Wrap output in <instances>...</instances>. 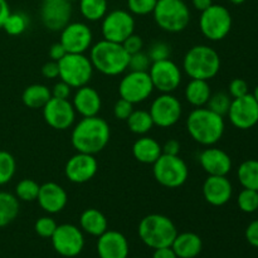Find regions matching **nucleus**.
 Segmentation results:
<instances>
[{
    "mask_svg": "<svg viewBox=\"0 0 258 258\" xmlns=\"http://www.w3.org/2000/svg\"><path fill=\"white\" fill-rule=\"evenodd\" d=\"M227 115L234 127L248 130L258 123V102L251 93L233 98Z\"/></svg>",
    "mask_w": 258,
    "mask_h": 258,
    "instance_id": "2eb2a0df",
    "label": "nucleus"
},
{
    "mask_svg": "<svg viewBox=\"0 0 258 258\" xmlns=\"http://www.w3.org/2000/svg\"><path fill=\"white\" fill-rule=\"evenodd\" d=\"M153 174L161 186L176 189L186 183L189 169L185 161L179 155L161 154L160 158L153 164Z\"/></svg>",
    "mask_w": 258,
    "mask_h": 258,
    "instance_id": "0eeeda50",
    "label": "nucleus"
},
{
    "mask_svg": "<svg viewBox=\"0 0 258 258\" xmlns=\"http://www.w3.org/2000/svg\"><path fill=\"white\" fill-rule=\"evenodd\" d=\"M153 15L158 27L168 33L183 32L190 23V10L184 0H158Z\"/></svg>",
    "mask_w": 258,
    "mask_h": 258,
    "instance_id": "423d86ee",
    "label": "nucleus"
},
{
    "mask_svg": "<svg viewBox=\"0 0 258 258\" xmlns=\"http://www.w3.org/2000/svg\"><path fill=\"white\" fill-rule=\"evenodd\" d=\"M38 204L48 214H57L66 208L68 203V194L62 185L48 181L40 185L38 194Z\"/></svg>",
    "mask_w": 258,
    "mask_h": 258,
    "instance_id": "aec40b11",
    "label": "nucleus"
},
{
    "mask_svg": "<svg viewBox=\"0 0 258 258\" xmlns=\"http://www.w3.org/2000/svg\"><path fill=\"white\" fill-rule=\"evenodd\" d=\"M10 13L12 12H10V7L7 0H0V28H3Z\"/></svg>",
    "mask_w": 258,
    "mask_h": 258,
    "instance_id": "864d4df0",
    "label": "nucleus"
},
{
    "mask_svg": "<svg viewBox=\"0 0 258 258\" xmlns=\"http://www.w3.org/2000/svg\"><path fill=\"white\" fill-rule=\"evenodd\" d=\"M163 154V148L160 143L150 136H145L138 139L133 145V155L139 163L151 164L153 165Z\"/></svg>",
    "mask_w": 258,
    "mask_h": 258,
    "instance_id": "a878e982",
    "label": "nucleus"
},
{
    "mask_svg": "<svg viewBox=\"0 0 258 258\" xmlns=\"http://www.w3.org/2000/svg\"><path fill=\"white\" fill-rule=\"evenodd\" d=\"M42 2H43V3H44V2H49V0H42Z\"/></svg>",
    "mask_w": 258,
    "mask_h": 258,
    "instance_id": "bf43d9fd",
    "label": "nucleus"
},
{
    "mask_svg": "<svg viewBox=\"0 0 258 258\" xmlns=\"http://www.w3.org/2000/svg\"><path fill=\"white\" fill-rule=\"evenodd\" d=\"M183 70L190 80L211 81L221 70V57L209 45H194L184 55Z\"/></svg>",
    "mask_w": 258,
    "mask_h": 258,
    "instance_id": "20e7f679",
    "label": "nucleus"
},
{
    "mask_svg": "<svg viewBox=\"0 0 258 258\" xmlns=\"http://www.w3.org/2000/svg\"><path fill=\"white\" fill-rule=\"evenodd\" d=\"M229 2H231L232 4H234V5H241V4H243L246 0H229Z\"/></svg>",
    "mask_w": 258,
    "mask_h": 258,
    "instance_id": "6e6d98bb",
    "label": "nucleus"
},
{
    "mask_svg": "<svg viewBox=\"0 0 258 258\" xmlns=\"http://www.w3.org/2000/svg\"><path fill=\"white\" fill-rule=\"evenodd\" d=\"M42 76L48 80H57L59 78V66L55 60H49L44 63L42 67Z\"/></svg>",
    "mask_w": 258,
    "mask_h": 258,
    "instance_id": "de8ad7c7",
    "label": "nucleus"
},
{
    "mask_svg": "<svg viewBox=\"0 0 258 258\" xmlns=\"http://www.w3.org/2000/svg\"><path fill=\"white\" fill-rule=\"evenodd\" d=\"M58 66L59 78L72 88H80L88 85L95 71L90 57L82 53H67L58 62Z\"/></svg>",
    "mask_w": 258,
    "mask_h": 258,
    "instance_id": "6e6552de",
    "label": "nucleus"
},
{
    "mask_svg": "<svg viewBox=\"0 0 258 258\" xmlns=\"http://www.w3.org/2000/svg\"><path fill=\"white\" fill-rule=\"evenodd\" d=\"M43 110V118L54 130L64 131L71 128L76 121V112L70 100L52 97L45 103Z\"/></svg>",
    "mask_w": 258,
    "mask_h": 258,
    "instance_id": "dca6fc26",
    "label": "nucleus"
},
{
    "mask_svg": "<svg viewBox=\"0 0 258 258\" xmlns=\"http://www.w3.org/2000/svg\"><path fill=\"white\" fill-rule=\"evenodd\" d=\"M158 0H127L128 12L133 15L145 17L153 14Z\"/></svg>",
    "mask_w": 258,
    "mask_h": 258,
    "instance_id": "58836bf2",
    "label": "nucleus"
},
{
    "mask_svg": "<svg viewBox=\"0 0 258 258\" xmlns=\"http://www.w3.org/2000/svg\"><path fill=\"white\" fill-rule=\"evenodd\" d=\"M233 194V186L227 176L208 175L203 183V197L208 204L222 207L228 203Z\"/></svg>",
    "mask_w": 258,
    "mask_h": 258,
    "instance_id": "412c9836",
    "label": "nucleus"
},
{
    "mask_svg": "<svg viewBox=\"0 0 258 258\" xmlns=\"http://www.w3.org/2000/svg\"><path fill=\"white\" fill-rule=\"evenodd\" d=\"M253 97L256 98V101L258 102V86L256 88H254V93H253Z\"/></svg>",
    "mask_w": 258,
    "mask_h": 258,
    "instance_id": "4d7b16f0",
    "label": "nucleus"
},
{
    "mask_svg": "<svg viewBox=\"0 0 258 258\" xmlns=\"http://www.w3.org/2000/svg\"><path fill=\"white\" fill-rule=\"evenodd\" d=\"M50 98H52L50 90L45 85H40V83H34L25 87L22 95L23 103L32 110L43 108Z\"/></svg>",
    "mask_w": 258,
    "mask_h": 258,
    "instance_id": "c85d7f7f",
    "label": "nucleus"
},
{
    "mask_svg": "<svg viewBox=\"0 0 258 258\" xmlns=\"http://www.w3.org/2000/svg\"><path fill=\"white\" fill-rule=\"evenodd\" d=\"M80 12L82 17L88 22H98L102 20L107 14V0H78Z\"/></svg>",
    "mask_w": 258,
    "mask_h": 258,
    "instance_id": "473e14b6",
    "label": "nucleus"
},
{
    "mask_svg": "<svg viewBox=\"0 0 258 258\" xmlns=\"http://www.w3.org/2000/svg\"><path fill=\"white\" fill-rule=\"evenodd\" d=\"M28 25H29V19L27 15L22 12H15L10 13L3 25V29L9 35H20L27 30Z\"/></svg>",
    "mask_w": 258,
    "mask_h": 258,
    "instance_id": "f704fd0d",
    "label": "nucleus"
},
{
    "mask_svg": "<svg viewBox=\"0 0 258 258\" xmlns=\"http://www.w3.org/2000/svg\"><path fill=\"white\" fill-rule=\"evenodd\" d=\"M98 170V163L95 155L77 153L68 159L64 166V174L75 184H85L92 180Z\"/></svg>",
    "mask_w": 258,
    "mask_h": 258,
    "instance_id": "a211bd4d",
    "label": "nucleus"
},
{
    "mask_svg": "<svg viewBox=\"0 0 258 258\" xmlns=\"http://www.w3.org/2000/svg\"><path fill=\"white\" fill-rule=\"evenodd\" d=\"M154 85L149 72L130 71L126 73L118 85L120 97L131 103H141L148 100L154 92Z\"/></svg>",
    "mask_w": 258,
    "mask_h": 258,
    "instance_id": "9b49d317",
    "label": "nucleus"
},
{
    "mask_svg": "<svg viewBox=\"0 0 258 258\" xmlns=\"http://www.w3.org/2000/svg\"><path fill=\"white\" fill-rule=\"evenodd\" d=\"M67 2H70V3H73V2H78V0H67Z\"/></svg>",
    "mask_w": 258,
    "mask_h": 258,
    "instance_id": "13d9d810",
    "label": "nucleus"
},
{
    "mask_svg": "<svg viewBox=\"0 0 258 258\" xmlns=\"http://www.w3.org/2000/svg\"><path fill=\"white\" fill-rule=\"evenodd\" d=\"M17 171L14 156L5 150H0V186L9 183Z\"/></svg>",
    "mask_w": 258,
    "mask_h": 258,
    "instance_id": "c9c22d12",
    "label": "nucleus"
},
{
    "mask_svg": "<svg viewBox=\"0 0 258 258\" xmlns=\"http://www.w3.org/2000/svg\"><path fill=\"white\" fill-rule=\"evenodd\" d=\"M151 59L149 58L148 52L140 50L138 53H134L130 55L128 60V70L136 71V72H148L151 66Z\"/></svg>",
    "mask_w": 258,
    "mask_h": 258,
    "instance_id": "79ce46f5",
    "label": "nucleus"
},
{
    "mask_svg": "<svg viewBox=\"0 0 258 258\" xmlns=\"http://www.w3.org/2000/svg\"><path fill=\"white\" fill-rule=\"evenodd\" d=\"M90 59L95 70L113 77L128 70L130 54L121 43L102 39L90 48Z\"/></svg>",
    "mask_w": 258,
    "mask_h": 258,
    "instance_id": "7ed1b4c3",
    "label": "nucleus"
},
{
    "mask_svg": "<svg viewBox=\"0 0 258 258\" xmlns=\"http://www.w3.org/2000/svg\"><path fill=\"white\" fill-rule=\"evenodd\" d=\"M191 4H193L194 9L202 13L213 4V0H191Z\"/></svg>",
    "mask_w": 258,
    "mask_h": 258,
    "instance_id": "5fc2aeb1",
    "label": "nucleus"
},
{
    "mask_svg": "<svg viewBox=\"0 0 258 258\" xmlns=\"http://www.w3.org/2000/svg\"><path fill=\"white\" fill-rule=\"evenodd\" d=\"M54 251L62 257L73 258L81 254L85 247V236L82 229L75 224H58L57 229L50 237Z\"/></svg>",
    "mask_w": 258,
    "mask_h": 258,
    "instance_id": "f8f14e48",
    "label": "nucleus"
},
{
    "mask_svg": "<svg viewBox=\"0 0 258 258\" xmlns=\"http://www.w3.org/2000/svg\"><path fill=\"white\" fill-rule=\"evenodd\" d=\"M163 154L165 155H179L180 153V143L175 139H170L163 146Z\"/></svg>",
    "mask_w": 258,
    "mask_h": 258,
    "instance_id": "3c124183",
    "label": "nucleus"
},
{
    "mask_svg": "<svg viewBox=\"0 0 258 258\" xmlns=\"http://www.w3.org/2000/svg\"><path fill=\"white\" fill-rule=\"evenodd\" d=\"M110 138V125L97 115L82 117L76 123L71 134V143L77 153L96 155L107 146Z\"/></svg>",
    "mask_w": 258,
    "mask_h": 258,
    "instance_id": "f257e3e1",
    "label": "nucleus"
},
{
    "mask_svg": "<svg viewBox=\"0 0 258 258\" xmlns=\"http://www.w3.org/2000/svg\"><path fill=\"white\" fill-rule=\"evenodd\" d=\"M121 44H122V47L125 48V50L130 55L134 54V53H138V52H140V50L144 49L143 38H141L140 35L135 34V33H134V34H131L128 38H126V39L123 40Z\"/></svg>",
    "mask_w": 258,
    "mask_h": 258,
    "instance_id": "a18cd8bd",
    "label": "nucleus"
},
{
    "mask_svg": "<svg viewBox=\"0 0 258 258\" xmlns=\"http://www.w3.org/2000/svg\"><path fill=\"white\" fill-rule=\"evenodd\" d=\"M228 92L232 98H238L242 96H246L248 92V85L244 80L242 78H234L229 82L228 86Z\"/></svg>",
    "mask_w": 258,
    "mask_h": 258,
    "instance_id": "c03bdc74",
    "label": "nucleus"
},
{
    "mask_svg": "<svg viewBox=\"0 0 258 258\" xmlns=\"http://www.w3.org/2000/svg\"><path fill=\"white\" fill-rule=\"evenodd\" d=\"M237 176L243 188L258 191V160L248 159L243 161L237 170Z\"/></svg>",
    "mask_w": 258,
    "mask_h": 258,
    "instance_id": "2f4dec72",
    "label": "nucleus"
},
{
    "mask_svg": "<svg viewBox=\"0 0 258 258\" xmlns=\"http://www.w3.org/2000/svg\"><path fill=\"white\" fill-rule=\"evenodd\" d=\"M40 185L33 179H22L15 186L14 196L19 199V202H35L39 194Z\"/></svg>",
    "mask_w": 258,
    "mask_h": 258,
    "instance_id": "72a5a7b5",
    "label": "nucleus"
},
{
    "mask_svg": "<svg viewBox=\"0 0 258 258\" xmlns=\"http://www.w3.org/2000/svg\"><path fill=\"white\" fill-rule=\"evenodd\" d=\"M170 247L178 258H196L203 249V241L197 233L183 232L176 234Z\"/></svg>",
    "mask_w": 258,
    "mask_h": 258,
    "instance_id": "393cba45",
    "label": "nucleus"
},
{
    "mask_svg": "<svg viewBox=\"0 0 258 258\" xmlns=\"http://www.w3.org/2000/svg\"><path fill=\"white\" fill-rule=\"evenodd\" d=\"M58 224L52 217L44 216L37 219L34 223V231L42 238H50L57 229Z\"/></svg>",
    "mask_w": 258,
    "mask_h": 258,
    "instance_id": "ea45409f",
    "label": "nucleus"
},
{
    "mask_svg": "<svg viewBox=\"0 0 258 258\" xmlns=\"http://www.w3.org/2000/svg\"><path fill=\"white\" fill-rule=\"evenodd\" d=\"M226 128L223 116L208 107H197L186 118V131L196 143L213 146L222 139Z\"/></svg>",
    "mask_w": 258,
    "mask_h": 258,
    "instance_id": "f03ea898",
    "label": "nucleus"
},
{
    "mask_svg": "<svg viewBox=\"0 0 258 258\" xmlns=\"http://www.w3.org/2000/svg\"><path fill=\"white\" fill-rule=\"evenodd\" d=\"M97 253L100 258H127L128 241L121 232L107 229L97 237Z\"/></svg>",
    "mask_w": 258,
    "mask_h": 258,
    "instance_id": "4be33fe9",
    "label": "nucleus"
},
{
    "mask_svg": "<svg viewBox=\"0 0 258 258\" xmlns=\"http://www.w3.org/2000/svg\"><path fill=\"white\" fill-rule=\"evenodd\" d=\"M92 30L86 23H68L60 30L59 42L66 48L67 53H82V54H85L92 47Z\"/></svg>",
    "mask_w": 258,
    "mask_h": 258,
    "instance_id": "f3484780",
    "label": "nucleus"
},
{
    "mask_svg": "<svg viewBox=\"0 0 258 258\" xmlns=\"http://www.w3.org/2000/svg\"><path fill=\"white\" fill-rule=\"evenodd\" d=\"M199 28L207 39L219 42L229 34L232 29V15L223 5L212 4L202 12L199 18Z\"/></svg>",
    "mask_w": 258,
    "mask_h": 258,
    "instance_id": "1a4fd4ad",
    "label": "nucleus"
},
{
    "mask_svg": "<svg viewBox=\"0 0 258 258\" xmlns=\"http://www.w3.org/2000/svg\"><path fill=\"white\" fill-rule=\"evenodd\" d=\"M237 204L243 213H254L258 209V191L243 188L237 197Z\"/></svg>",
    "mask_w": 258,
    "mask_h": 258,
    "instance_id": "4c0bfd02",
    "label": "nucleus"
},
{
    "mask_svg": "<svg viewBox=\"0 0 258 258\" xmlns=\"http://www.w3.org/2000/svg\"><path fill=\"white\" fill-rule=\"evenodd\" d=\"M138 233L145 246L158 249L161 247H170L178 234V229L169 217L154 213L141 219Z\"/></svg>",
    "mask_w": 258,
    "mask_h": 258,
    "instance_id": "39448f33",
    "label": "nucleus"
},
{
    "mask_svg": "<svg viewBox=\"0 0 258 258\" xmlns=\"http://www.w3.org/2000/svg\"><path fill=\"white\" fill-rule=\"evenodd\" d=\"M103 39L122 43L135 32V19L128 10L116 9L107 12L101 24Z\"/></svg>",
    "mask_w": 258,
    "mask_h": 258,
    "instance_id": "9d476101",
    "label": "nucleus"
},
{
    "mask_svg": "<svg viewBox=\"0 0 258 258\" xmlns=\"http://www.w3.org/2000/svg\"><path fill=\"white\" fill-rule=\"evenodd\" d=\"M126 122H127V127L131 133L141 136L146 135L155 126L150 112L145 110H134Z\"/></svg>",
    "mask_w": 258,
    "mask_h": 258,
    "instance_id": "7c9ffc66",
    "label": "nucleus"
},
{
    "mask_svg": "<svg viewBox=\"0 0 258 258\" xmlns=\"http://www.w3.org/2000/svg\"><path fill=\"white\" fill-rule=\"evenodd\" d=\"M19 199L12 193L0 191V228L9 226L19 214Z\"/></svg>",
    "mask_w": 258,
    "mask_h": 258,
    "instance_id": "c756f323",
    "label": "nucleus"
},
{
    "mask_svg": "<svg viewBox=\"0 0 258 258\" xmlns=\"http://www.w3.org/2000/svg\"><path fill=\"white\" fill-rule=\"evenodd\" d=\"M154 88L161 93H173L181 83V70L174 60L163 59L151 63L149 68Z\"/></svg>",
    "mask_w": 258,
    "mask_h": 258,
    "instance_id": "4468645a",
    "label": "nucleus"
},
{
    "mask_svg": "<svg viewBox=\"0 0 258 258\" xmlns=\"http://www.w3.org/2000/svg\"><path fill=\"white\" fill-rule=\"evenodd\" d=\"M153 258H178V256L171 247H161V248L154 249Z\"/></svg>",
    "mask_w": 258,
    "mask_h": 258,
    "instance_id": "603ef678",
    "label": "nucleus"
},
{
    "mask_svg": "<svg viewBox=\"0 0 258 258\" xmlns=\"http://www.w3.org/2000/svg\"><path fill=\"white\" fill-rule=\"evenodd\" d=\"M246 239L251 246L258 248V219L248 224L246 229Z\"/></svg>",
    "mask_w": 258,
    "mask_h": 258,
    "instance_id": "09e8293b",
    "label": "nucleus"
},
{
    "mask_svg": "<svg viewBox=\"0 0 258 258\" xmlns=\"http://www.w3.org/2000/svg\"><path fill=\"white\" fill-rule=\"evenodd\" d=\"M72 105L76 112L80 113L82 117H91V116H97L101 111L102 98L95 88L86 85L77 88L73 96Z\"/></svg>",
    "mask_w": 258,
    "mask_h": 258,
    "instance_id": "b1692460",
    "label": "nucleus"
},
{
    "mask_svg": "<svg viewBox=\"0 0 258 258\" xmlns=\"http://www.w3.org/2000/svg\"><path fill=\"white\" fill-rule=\"evenodd\" d=\"M184 96L193 107H206L212 96L211 86H209L208 81L190 80L185 86Z\"/></svg>",
    "mask_w": 258,
    "mask_h": 258,
    "instance_id": "cd10ccee",
    "label": "nucleus"
},
{
    "mask_svg": "<svg viewBox=\"0 0 258 258\" xmlns=\"http://www.w3.org/2000/svg\"><path fill=\"white\" fill-rule=\"evenodd\" d=\"M82 232L93 237H100L108 229V222L105 214L96 208H88L80 217Z\"/></svg>",
    "mask_w": 258,
    "mask_h": 258,
    "instance_id": "bb28decb",
    "label": "nucleus"
},
{
    "mask_svg": "<svg viewBox=\"0 0 258 258\" xmlns=\"http://www.w3.org/2000/svg\"><path fill=\"white\" fill-rule=\"evenodd\" d=\"M48 54H49L50 60H55V62H59V60L62 59V58L64 57L66 54H67V50H66V48L63 47L62 43L58 42V43H54V44L50 45Z\"/></svg>",
    "mask_w": 258,
    "mask_h": 258,
    "instance_id": "8fccbe9b",
    "label": "nucleus"
},
{
    "mask_svg": "<svg viewBox=\"0 0 258 258\" xmlns=\"http://www.w3.org/2000/svg\"><path fill=\"white\" fill-rule=\"evenodd\" d=\"M149 58L151 62H158V60L169 59L171 55V47L168 43L163 42V40H156L150 45L148 50Z\"/></svg>",
    "mask_w": 258,
    "mask_h": 258,
    "instance_id": "a19ab883",
    "label": "nucleus"
},
{
    "mask_svg": "<svg viewBox=\"0 0 258 258\" xmlns=\"http://www.w3.org/2000/svg\"><path fill=\"white\" fill-rule=\"evenodd\" d=\"M199 164L208 175L227 176L232 170V159L224 150L208 146L199 155Z\"/></svg>",
    "mask_w": 258,
    "mask_h": 258,
    "instance_id": "5701e85b",
    "label": "nucleus"
},
{
    "mask_svg": "<svg viewBox=\"0 0 258 258\" xmlns=\"http://www.w3.org/2000/svg\"><path fill=\"white\" fill-rule=\"evenodd\" d=\"M72 18V3L67 0L44 2L40 9L43 25L52 32H60Z\"/></svg>",
    "mask_w": 258,
    "mask_h": 258,
    "instance_id": "6ab92c4d",
    "label": "nucleus"
},
{
    "mask_svg": "<svg viewBox=\"0 0 258 258\" xmlns=\"http://www.w3.org/2000/svg\"><path fill=\"white\" fill-rule=\"evenodd\" d=\"M231 102H232V98L231 96H229V93L216 92V93H212L211 98H209L206 107H208L209 110L218 113V115L226 116L227 113H228Z\"/></svg>",
    "mask_w": 258,
    "mask_h": 258,
    "instance_id": "e433bc0d",
    "label": "nucleus"
},
{
    "mask_svg": "<svg viewBox=\"0 0 258 258\" xmlns=\"http://www.w3.org/2000/svg\"><path fill=\"white\" fill-rule=\"evenodd\" d=\"M71 92H72V87L70 85H67L66 82H63L62 80L55 83L52 87V90H50L52 97L62 98V100H68L71 96Z\"/></svg>",
    "mask_w": 258,
    "mask_h": 258,
    "instance_id": "49530a36",
    "label": "nucleus"
},
{
    "mask_svg": "<svg viewBox=\"0 0 258 258\" xmlns=\"http://www.w3.org/2000/svg\"><path fill=\"white\" fill-rule=\"evenodd\" d=\"M149 112L154 125L161 128H168L180 120L183 106L179 98L171 93H161L151 102Z\"/></svg>",
    "mask_w": 258,
    "mask_h": 258,
    "instance_id": "ddd939ff",
    "label": "nucleus"
},
{
    "mask_svg": "<svg viewBox=\"0 0 258 258\" xmlns=\"http://www.w3.org/2000/svg\"><path fill=\"white\" fill-rule=\"evenodd\" d=\"M134 111V103L128 102V101L123 100L120 97V100L116 101L115 106H113V116H115L117 120L126 121L128 118V116L133 113Z\"/></svg>",
    "mask_w": 258,
    "mask_h": 258,
    "instance_id": "37998d69",
    "label": "nucleus"
}]
</instances>
